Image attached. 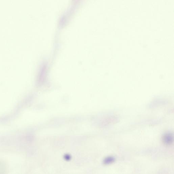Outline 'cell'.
<instances>
[{"instance_id":"cell-2","label":"cell","mask_w":174,"mask_h":174,"mask_svg":"<svg viewBox=\"0 0 174 174\" xmlns=\"http://www.w3.org/2000/svg\"><path fill=\"white\" fill-rule=\"evenodd\" d=\"M115 159L113 156H110L107 157L105 158L104 161V163L105 165H108L111 164L115 161Z\"/></svg>"},{"instance_id":"cell-1","label":"cell","mask_w":174,"mask_h":174,"mask_svg":"<svg viewBox=\"0 0 174 174\" xmlns=\"http://www.w3.org/2000/svg\"><path fill=\"white\" fill-rule=\"evenodd\" d=\"M162 141L166 146H171L173 144L174 141L173 134L171 132H167L164 134L162 137Z\"/></svg>"}]
</instances>
